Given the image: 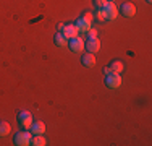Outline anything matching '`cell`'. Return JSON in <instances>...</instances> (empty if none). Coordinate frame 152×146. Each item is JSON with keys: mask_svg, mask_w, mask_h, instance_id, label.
Listing matches in <instances>:
<instances>
[{"mask_svg": "<svg viewBox=\"0 0 152 146\" xmlns=\"http://www.w3.org/2000/svg\"><path fill=\"white\" fill-rule=\"evenodd\" d=\"M61 32H63V36L66 39H73V38H76V36L79 34L78 29H76V26H75V24H71V23L65 24L63 29H61Z\"/></svg>", "mask_w": 152, "mask_h": 146, "instance_id": "ba28073f", "label": "cell"}, {"mask_svg": "<svg viewBox=\"0 0 152 146\" xmlns=\"http://www.w3.org/2000/svg\"><path fill=\"white\" fill-rule=\"evenodd\" d=\"M18 122H20V125L23 127V128H26V130H29V127L32 125V115H31V112H28V111H21L20 114H18Z\"/></svg>", "mask_w": 152, "mask_h": 146, "instance_id": "3957f363", "label": "cell"}, {"mask_svg": "<svg viewBox=\"0 0 152 146\" xmlns=\"http://www.w3.org/2000/svg\"><path fill=\"white\" fill-rule=\"evenodd\" d=\"M81 63L84 65V67H88V68H92L94 65H96V55L91 52H86L84 55L81 57Z\"/></svg>", "mask_w": 152, "mask_h": 146, "instance_id": "8fae6325", "label": "cell"}, {"mask_svg": "<svg viewBox=\"0 0 152 146\" xmlns=\"http://www.w3.org/2000/svg\"><path fill=\"white\" fill-rule=\"evenodd\" d=\"M88 34H89V38H97V29L96 28H89V31H88Z\"/></svg>", "mask_w": 152, "mask_h": 146, "instance_id": "d6986e66", "label": "cell"}, {"mask_svg": "<svg viewBox=\"0 0 152 146\" xmlns=\"http://www.w3.org/2000/svg\"><path fill=\"white\" fill-rule=\"evenodd\" d=\"M96 18L99 21H107V12H105V8H97Z\"/></svg>", "mask_w": 152, "mask_h": 146, "instance_id": "2e32d148", "label": "cell"}, {"mask_svg": "<svg viewBox=\"0 0 152 146\" xmlns=\"http://www.w3.org/2000/svg\"><path fill=\"white\" fill-rule=\"evenodd\" d=\"M83 18H84L86 21H89V23H92L94 21V13L92 12H84L83 13Z\"/></svg>", "mask_w": 152, "mask_h": 146, "instance_id": "e0dca14e", "label": "cell"}, {"mask_svg": "<svg viewBox=\"0 0 152 146\" xmlns=\"http://www.w3.org/2000/svg\"><path fill=\"white\" fill-rule=\"evenodd\" d=\"M146 2H147V3H151V2H152V0H146Z\"/></svg>", "mask_w": 152, "mask_h": 146, "instance_id": "7402d4cb", "label": "cell"}, {"mask_svg": "<svg viewBox=\"0 0 152 146\" xmlns=\"http://www.w3.org/2000/svg\"><path fill=\"white\" fill-rule=\"evenodd\" d=\"M31 138H32V133L24 130V131H18L15 135V138H13V141H15L16 146H28V145H31Z\"/></svg>", "mask_w": 152, "mask_h": 146, "instance_id": "6da1fadb", "label": "cell"}, {"mask_svg": "<svg viewBox=\"0 0 152 146\" xmlns=\"http://www.w3.org/2000/svg\"><path fill=\"white\" fill-rule=\"evenodd\" d=\"M68 47L71 49V52H83V50H84V39L76 36V38L68 41Z\"/></svg>", "mask_w": 152, "mask_h": 146, "instance_id": "5b68a950", "label": "cell"}, {"mask_svg": "<svg viewBox=\"0 0 152 146\" xmlns=\"http://www.w3.org/2000/svg\"><path fill=\"white\" fill-rule=\"evenodd\" d=\"M118 13H121L125 18H133V16L136 15V7H134V3L125 2V3H123V5L120 7Z\"/></svg>", "mask_w": 152, "mask_h": 146, "instance_id": "277c9868", "label": "cell"}, {"mask_svg": "<svg viewBox=\"0 0 152 146\" xmlns=\"http://www.w3.org/2000/svg\"><path fill=\"white\" fill-rule=\"evenodd\" d=\"M107 2L108 0H94V5H96L97 8H105Z\"/></svg>", "mask_w": 152, "mask_h": 146, "instance_id": "ac0fdd59", "label": "cell"}, {"mask_svg": "<svg viewBox=\"0 0 152 146\" xmlns=\"http://www.w3.org/2000/svg\"><path fill=\"white\" fill-rule=\"evenodd\" d=\"M110 73H113V72H112V68H110V67H105V68H104V76L110 75Z\"/></svg>", "mask_w": 152, "mask_h": 146, "instance_id": "ffe728a7", "label": "cell"}, {"mask_svg": "<svg viewBox=\"0 0 152 146\" xmlns=\"http://www.w3.org/2000/svg\"><path fill=\"white\" fill-rule=\"evenodd\" d=\"M63 26H65L63 23H60V24H58V31H60V32H61V29H63Z\"/></svg>", "mask_w": 152, "mask_h": 146, "instance_id": "44dd1931", "label": "cell"}, {"mask_svg": "<svg viewBox=\"0 0 152 146\" xmlns=\"http://www.w3.org/2000/svg\"><path fill=\"white\" fill-rule=\"evenodd\" d=\"M31 145L32 146H45L47 145V140L44 138V135H32Z\"/></svg>", "mask_w": 152, "mask_h": 146, "instance_id": "4fadbf2b", "label": "cell"}, {"mask_svg": "<svg viewBox=\"0 0 152 146\" xmlns=\"http://www.w3.org/2000/svg\"><path fill=\"white\" fill-rule=\"evenodd\" d=\"M29 130H31L32 135H44L45 133V123L41 122V120H39V122H32Z\"/></svg>", "mask_w": 152, "mask_h": 146, "instance_id": "30bf717a", "label": "cell"}, {"mask_svg": "<svg viewBox=\"0 0 152 146\" xmlns=\"http://www.w3.org/2000/svg\"><path fill=\"white\" fill-rule=\"evenodd\" d=\"M108 2H115V0H108Z\"/></svg>", "mask_w": 152, "mask_h": 146, "instance_id": "603a6c76", "label": "cell"}, {"mask_svg": "<svg viewBox=\"0 0 152 146\" xmlns=\"http://www.w3.org/2000/svg\"><path fill=\"white\" fill-rule=\"evenodd\" d=\"M12 127H10L8 122H0V136H7L10 133Z\"/></svg>", "mask_w": 152, "mask_h": 146, "instance_id": "9a60e30c", "label": "cell"}, {"mask_svg": "<svg viewBox=\"0 0 152 146\" xmlns=\"http://www.w3.org/2000/svg\"><path fill=\"white\" fill-rule=\"evenodd\" d=\"M105 85L110 88V89H117V88L121 86V76L120 73H110V75L105 76Z\"/></svg>", "mask_w": 152, "mask_h": 146, "instance_id": "7a4b0ae2", "label": "cell"}, {"mask_svg": "<svg viewBox=\"0 0 152 146\" xmlns=\"http://www.w3.org/2000/svg\"><path fill=\"white\" fill-rule=\"evenodd\" d=\"M53 41H55V44H57L58 47H65V46L68 44V39L65 38V36H63V32H60V31L55 34V38H53Z\"/></svg>", "mask_w": 152, "mask_h": 146, "instance_id": "5bb4252c", "label": "cell"}, {"mask_svg": "<svg viewBox=\"0 0 152 146\" xmlns=\"http://www.w3.org/2000/svg\"><path fill=\"white\" fill-rule=\"evenodd\" d=\"M75 26H76V29H78V32H88V31H89V28L92 26V23L86 21L84 18L81 16V18H78V20H76Z\"/></svg>", "mask_w": 152, "mask_h": 146, "instance_id": "9c48e42d", "label": "cell"}, {"mask_svg": "<svg viewBox=\"0 0 152 146\" xmlns=\"http://www.w3.org/2000/svg\"><path fill=\"white\" fill-rule=\"evenodd\" d=\"M108 67H110L112 72H115V73H121L123 70H125V63H123L121 60H112Z\"/></svg>", "mask_w": 152, "mask_h": 146, "instance_id": "7c38bea8", "label": "cell"}, {"mask_svg": "<svg viewBox=\"0 0 152 146\" xmlns=\"http://www.w3.org/2000/svg\"><path fill=\"white\" fill-rule=\"evenodd\" d=\"M84 49L88 50V52H91V54L99 52V49H100V41H99L97 38H89L88 42H84Z\"/></svg>", "mask_w": 152, "mask_h": 146, "instance_id": "8992f818", "label": "cell"}, {"mask_svg": "<svg viewBox=\"0 0 152 146\" xmlns=\"http://www.w3.org/2000/svg\"><path fill=\"white\" fill-rule=\"evenodd\" d=\"M105 12H107V21H113L118 16V8L115 5V2H107Z\"/></svg>", "mask_w": 152, "mask_h": 146, "instance_id": "52a82bcc", "label": "cell"}]
</instances>
